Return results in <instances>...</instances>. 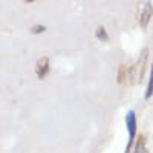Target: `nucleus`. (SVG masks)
Returning a JSON list of instances; mask_svg holds the SVG:
<instances>
[{
  "label": "nucleus",
  "mask_w": 153,
  "mask_h": 153,
  "mask_svg": "<svg viewBox=\"0 0 153 153\" xmlns=\"http://www.w3.org/2000/svg\"><path fill=\"white\" fill-rule=\"evenodd\" d=\"M149 58V49L144 48L141 51V55L138 57V60L133 63L132 66H129V83L130 84H138L143 80L144 72H146V65Z\"/></svg>",
  "instance_id": "f257e3e1"
},
{
  "label": "nucleus",
  "mask_w": 153,
  "mask_h": 153,
  "mask_svg": "<svg viewBox=\"0 0 153 153\" xmlns=\"http://www.w3.org/2000/svg\"><path fill=\"white\" fill-rule=\"evenodd\" d=\"M126 124H127V130H129V144L126 147V153H130V149L135 143V136H136V115H135L133 110L127 112Z\"/></svg>",
  "instance_id": "f03ea898"
},
{
  "label": "nucleus",
  "mask_w": 153,
  "mask_h": 153,
  "mask_svg": "<svg viewBox=\"0 0 153 153\" xmlns=\"http://www.w3.org/2000/svg\"><path fill=\"white\" fill-rule=\"evenodd\" d=\"M48 72H49V58L48 57L38 58L37 65H35V74H37V76L40 80H43L45 76L48 75Z\"/></svg>",
  "instance_id": "7ed1b4c3"
},
{
  "label": "nucleus",
  "mask_w": 153,
  "mask_h": 153,
  "mask_svg": "<svg viewBox=\"0 0 153 153\" xmlns=\"http://www.w3.org/2000/svg\"><path fill=\"white\" fill-rule=\"evenodd\" d=\"M152 16H153V6H152V3L147 2L144 5V8L141 9V14H139V25H141V28H147Z\"/></svg>",
  "instance_id": "20e7f679"
},
{
  "label": "nucleus",
  "mask_w": 153,
  "mask_h": 153,
  "mask_svg": "<svg viewBox=\"0 0 153 153\" xmlns=\"http://www.w3.org/2000/svg\"><path fill=\"white\" fill-rule=\"evenodd\" d=\"M135 153H149L147 147H146V136L139 135L136 143H135Z\"/></svg>",
  "instance_id": "39448f33"
},
{
  "label": "nucleus",
  "mask_w": 153,
  "mask_h": 153,
  "mask_svg": "<svg viewBox=\"0 0 153 153\" xmlns=\"http://www.w3.org/2000/svg\"><path fill=\"white\" fill-rule=\"evenodd\" d=\"M117 80L120 84L126 83V80H129V68L126 65H121L120 66V71H118V75H117Z\"/></svg>",
  "instance_id": "423d86ee"
},
{
  "label": "nucleus",
  "mask_w": 153,
  "mask_h": 153,
  "mask_svg": "<svg viewBox=\"0 0 153 153\" xmlns=\"http://www.w3.org/2000/svg\"><path fill=\"white\" fill-rule=\"evenodd\" d=\"M153 95V66H152V71H150V78H149V84H147V91H146V100H149L150 97Z\"/></svg>",
  "instance_id": "0eeeda50"
},
{
  "label": "nucleus",
  "mask_w": 153,
  "mask_h": 153,
  "mask_svg": "<svg viewBox=\"0 0 153 153\" xmlns=\"http://www.w3.org/2000/svg\"><path fill=\"white\" fill-rule=\"evenodd\" d=\"M97 38H98V40H107V32H106V29H104V26H98L97 28Z\"/></svg>",
  "instance_id": "6e6552de"
},
{
  "label": "nucleus",
  "mask_w": 153,
  "mask_h": 153,
  "mask_svg": "<svg viewBox=\"0 0 153 153\" xmlns=\"http://www.w3.org/2000/svg\"><path fill=\"white\" fill-rule=\"evenodd\" d=\"M45 29H46V28L43 26V25H35V26L31 28V32H32V34H40V32H43Z\"/></svg>",
  "instance_id": "1a4fd4ad"
}]
</instances>
